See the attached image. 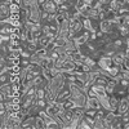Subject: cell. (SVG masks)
<instances>
[{
	"instance_id": "obj_1",
	"label": "cell",
	"mask_w": 129,
	"mask_h": 129,
	"mask_svg": "<svg viewBox=\"0 0 129 129\" xmlns=\"http://www.w3.org/2000/svg\"><path fill=\"white\" fill-rule=\"evenodd\" d=\"M71 100L74 101L75 109H76V107H83V109H85V107H87V105H88L89 97H88L87 93L83 92V93H81L80 95H78V97H71Z\"/></svg>"
},
{
	"instance_id": "obj_2",
	"label": "cell",
	"mask_w": 129,
	"mask_h": 129,
	"mask_svg": "<svg viewBox=\"0 0 129 129\" xmlns=\"http://www.w3.org/2000/svg\"><path fill=\"white\" fill-rule=\"evenodd\" d=\"M128 111H129V98L128 97H123V98H120V105H119V109L116 111V116L121 117Z\"/></svg>"
},
{
	"instance_id": "obj_3",
	"label": "cell",
	"mask_w": 129,
	"mask_h": 129,
	"mask_svg": "<svg viewBox=\"0 0 129 129\" xmlns=\"http://www.w3.org/2000/svg\"><path fill=\"white\" fill-rule=\"evenodd\" d=\"M97 64H98V67H101V69L109 70L111 66H114L112 57H107V56L102 54V56L98 58V61H97Z\"/></svg>"
},
{
	"instance_id": "obj_4",
	"label": "cell",
	"mask_w": 129,
	"mask_h": 129,
	"mask_svg": "<svg viewBox=\"0 0 129 129\" xmlns=\"http://www.w3.org/2000/svg\"><path fill=\"white\" fill-rule=\"evenodd\" d=\"M41 9L48 13H58V5L53 0H45V3L41 5Z\"/></svg>"
},
{
	"instance_id": "obj_5",
	"label": "cell",
	"mask_w": 129,
	"mask_h": 129,
	"mask_svg": "<svg viewBox=\"0 0 129 129\" xmlns=\"http://www.w3.org/2000/svg\"><path fill=\"white\" fill-rule=\"evenodd\" d=\"M70 30L75 34H78L79 31L84 30V25H83V21L80 19H75V18H70Z\"/></svg>"
},
{
	"instance_id": "obj_6",
	"label": "cell",
	"mask_w": 129,
	"mask_h": 129,
	"mask_svg": "<svg viewBox=\"0 0 129 129\" xmlns=\"http://www.w3.org/2000/svg\"><path fill=\"white\" fill-rule=\"evenodd\" d=\"M35 123H36V116H31V115H27L23 121H22V128H28V129H36L35 126Z\"/></svg>"
},
{
	"instance_id": "obj_7",
	"label": "cell",
	"mask_w": 129,
	"mask_h": 129,
	"mask_svg": "<svg viewBox=\"0 0 129 129\" xmlns=\"http://www.w3.org/2000/svg\"><path fill=\"white\" fill-rule=\"evenodd\" d=\"M126 58L125 56V49L124 50H117L115 54L112 56V61H114V64H117V66H120V64L124 62V59Z\"/></svg>"
},
{
	"instance_id": "obj_8",
	"label": "cell",
	"mask_w": 129,
	"mask_h": 129,
	"mask_svg": "<svg viewBox=\"0 0 129 129\" xmlns=\"http://www.w3.org/2000/svg\"><path fill=\"white\" fill-rule=\"evenodd\" d=\"M112 26H114L112 21L107 19V18H105V19L100 21V31L105 32V34H107V32H109V30H111V28H112Z\"/></svg>"
},
{
	"instance_id": "obj_9",
	"label": "cell",
	"mask_w": 129,
	"mask_h": 129,
	"mask_svg": "<svg viewBox=\"0 0 129 129\" xmlns=\"http://www.w3.org/2000/svg\"><path fill=\"white\" fill-rule=\"evenodd\" d=\"M85 109H94V110H100L102 109V106H101V102L100 100L97 98V97H94V98H89L88 100V105Z\"/></svg>"
},
{
	"instance_id": "obj_10",
	"label": "cell",
	"mask_w": 129,
	"mask_h": 129,
	"mask_svg": "<svg viewBox=\"0 0 129 129\" xmlns=\"http://www.w3.org/2000/svg\"><path fill=\"white\" fill-rule=\"evenodd\" d=\"M92 88L95 90L97 97H101V95H107V94H109V93L106 92V85H102V84L95 83L94 85H92Z\"/></svg>"
},
{
	"instance_id": "obj_11",
	"label": "cell",
	"mask_w": 129,
	"mask_h": 129,
	"mask_svg": "<svg viewBox=\"0 0 129 129\" xmlns=\"http://www.w3.org/2000/svg\"><path fill=\"white\" fill-rule=\"evenodd\" d=\"M110 105H111V110L112 111H117L119 105H120V98L116 97V95H114V94H111L110 95Z\"/></svg>"
},
{
	"instance_id": "obj_12",
	"label": "cell",
	"mask_w": 129,
	"mask_h": 129,
	"mask_svg": "<svg viewBox=\"0 0 129 129\" xmlns=\"http://www.w3.org/2000/svg\"><path fill=\"white\" fill-rule=\"evenodd\" d=\"M0 17H2V19L10 17V8H9V5L0 4Z\"/></svg>"
},
{
	"instance_id": "obj_13",
	"label": "cell",
	"mask_w": 129,
	"mask_h": 129,
	"mask_svg": "<svg viewBox=\"0 0 129 129\" xmlns=\"http://www.w3.org/2000/svg\"><path fill=\"white\" fill-rule=\"evenodd\" d=\"M109 75H110V79H115L117 75H119L121 71H120V66H117V64H114V66H111L109 70Z\"/></svg>"
},
{
	"instance_id": "obj_14",
	"label": "cell",
	"mask_w": 129,
	"mask_h": 129,
	"mask_svg": "<svg viewBox=\"0 0 129 129\" xmlns=\"http://www.w3.org/2000/svg\"><path fill=\"white\" fill-rule=\"evenodd\" d=\"M116 87H117V83H116L114 79H110L109 84L106 85V92H107V93H109V94L111 95V94H114V92H115Z\"/></svg>"
},
{
	"instance_id": "obj_15",
	"label": "cell",
	"mask_w": 129,
	"mask_h": 129,
	"mask_svg": "<svg viewBox=\"0 0 129 129\" xmlns=\"http://www.w3.org/2000/svg\"><path fill=\"white\" fill-rule=\"evenodd\" d=\"M14 31V27L12 25H2V30H0V35H10Z\"/></svg>"
},
{
	"instance_id": "obj_16",
	"label": "cell",
	"mask_w": 129,
	"mask_h": 129,
	"mask_svg": "<svg viewBox=\"0 0 129 129\" xmlns=\"http://www.w3.org/2000/svg\"><path fill=\"white\" fill-rule=\"evenodd\" d=\"M116 28H117V31H119V35H120V36L128 38V35H129V26L121 25V26H117Z\"/></svg>"
},
{
	"instance_id": "obj_17",
	"label": "cell",
	"mask_w": 129,
	"mask_h": 129,
	"mask_svg": "<svg viewBox=\"0 0 129 129\" xmlns=\"http://www.w3.org/2000/svg\"><path fill=\"white\" fill-rule=\"evenodd\" d=\"M0 90H2V93L5 94V95L10 94V93H12V83L8 81V83L2 84V88H0Z\"/></svg>"
},
{
	"instance_id": "obj_18",
	"label": "cell",
	"mask_w": 129,
	"mask_h": 129,
	"mask_svg": "<svg viewBox=\"0 0 129 129\" xmlns=\"http://www.w3.org/2000/svg\"><path fill=\"white\" fill-rule=\"evenodd\" d=\"M41 75H43V76H44V79L48 80V81H50L53 78H54L53 71H52L50 69H43V70H41Z\"/></svg>"
},
{
	"instance_id": "obj_19",
	"label": "cell",
	"mask_w": 129,
	"mask_h": 129,
	"mask_svg": "<svg viewBox=\"0 0 129 129\" xmlns=\"http://www.w3.org/2000/svg\"><path fill=\"white\" fill-rule=\"evenodd\" d=\"M92 5H85L81 10H80V13L84 18H90V12H92Z\"/></svg>"
},
{
	"instance_id": "obj_20",
	"label": "cell",
	"mask_w": 129,
	"mask_h": 129,
	"mask_svg": "<svg viewBox=\"0 0 129 129\" xmlns=\"http://www.w3.org/2000/svg\"><path fill=\"white\" fill-rule=\"evenodd\" d=\"M83 25H84V30L92 32L93 30V25H92V18H84L83 19Z\"/></svg>"
},
{
	"instance_id": "obj_21",
	"label": "cell",
	"mask_w": 129,
	"mask_h": 129,
	"mask_svg": "<svg viewBox=\"0 0 129 129\" xmlns=\"http://www.w3.org/2000/svg\"><path fill=\"white\" fill-rule=\"evenodd\" d=\"M116 117H117V116H116V111H107V114L105 115L106 121H107V123H110V124L116 119Z\"/></svg>"
},
{
	"instance_id": "obj_22",
	"label": "cell",
	"mask_w": 129,
	"mask_h": 129,
	"mask_svg": "<svg viewBox=\"0 0 129 129\" xmlns=\"http://www.w3.org/2000/svg\"><path fill=\"white\" fill-rule=\"evenodd\" d=\"M35 126L36 129H47V123L41 119V117L38 115L36 116V123H35Z\"/></svg>"
},
{
	"instance_id": "obj_23",
	"label": "cell",
	"mask_w": 129,
	"mask_h": 129,
	"mask_svg": "<svg viewBox=\"0 0 129 129\" xmlns=\"http://www.w3.org/2000/svg\"><path fill=\"white\" fill-rule=\"evenodd\" d=\"M50 41V39L48 38V36H41L40 39H39V48H45L47 45H48V43Z\"/></svg>"
},
{
	"instance_id": "obj_24",
	"label": "cell",
	"mask_w": 129,
	"mask_h": 129,
	"mask_svg": "<svg viewBox=\"0 0 129 129\" xmlns=\"http://www.w3.org/2000/svg\"><path fill=\"white\" fill-rule=\"evenodd\" d=\"M78 129H92V125L85 120V117H83V119L80 120V123H79Z\"/></svg>"
},
{
	"instance_id": "obj_25",
	"label": "cell",
	"mask_w": 129,
	"mask_h": 129,
	"mask_svg": "<svg viewBox=\"0 0 129 129\" xmlns=\"http://www.w3.org/2000/svg\"><path fill=\"white\" fill-rule=\"evenodd\" d=\"M85 5H88L87 4V0H76V3H75L74 8L76 9V10H81Z\"/></svg>"
},
{
	"instance_id": "obj_26",
	"label": "cell",
	"mask_w": 129,
	"mask_h": 129,
	"mask_svg": "<svg viewBox=\"0 0 129 129\" xmlns=\"http://www.w3.org/2000/svg\"><path fill=\"white\" fill-rule=\"evenodd\" d=\"M36 53H38V54H39L41 58H45V57L49 56V52H48L47 48H39V49L36 50Z\"/></svg>"
},
{
	"instance_id": "obj_27",
	"label": "cell",
	"mask_w": 129,
	"mask_h": 129,
	"mask_svg": "<svg viewBox=\"0 0 129 129\" xmlns=\"http://www.w3.org/2000/svg\"><path fill=\"white\" fill-rule=\"evenodd\" d=\"M45 111L50 115V116H54V115H57V110L54 109V106L53 105H48L47 107H45Z\"/></svg>"
},
{
	"instance_id": "obj_28",
	"label": "cell",
	"mask_w": 129,
	"mask_h": 129,
	"mask_svg": "<svg viewBox=\"0 0 129 129\" xmlns=\"http://www.w3.org/2000/svg\"><path fill=\"white\" fill-rule=\"evenodd\" d=\"M21 70H22V66H14L12 70H9L8 75H19Z\"/></svg>"
},
{
	"instance_id": "obj_29",
	"label": "cell",
	"mask_w": 129,
	"mask_h": 129,
	"mask_svg": "<svg viewBox=\"0 0 129 129\" xmlns=\"http://www.w3.org/2000/svg\"><path fill=\"white\" fill-rule=\"evenodd\" d=\"M56 47H57V44H56V39H54V40H50L45 48L48 49V52H52V50H54V49H56Z\"/></svg>"
},
{
	"instance_id": "obj_30",
	"label": "cell",
	"mask_w": 129,
	"mask_h": 129,
	"mask_svg": "<svg viewBox=\"0 0 129 129\" xmlns=\"http://www.w3.org/2000/svg\"><path fill=\"white\" fill-rule=\"evenodd\" d=\"M10 41V35H0V43L2 44H8Z\"/></svg>"
},
{
	"instance_id": "obj_31",
	"label": "cell",
	"mask_w": 129,
	"mask_h": 129,
	"mask_svg": "<svg viewBox=\"0 0 129 129\" xmlns=\"http://www.w3.org/2000/svg\"><path fill=\"white\" fill-rule=\"evenodd\" d=\"M128 8H125V5L124 7H121V8H119V10H117V14L119 16H124V14H128Z\"/></svg>"
},
{
	"instance_id": "obj_32",
	"label": "cell",
	"mask_w": 129,
	"mask_h": 129,
	"mask_svg": "<svg viewBox=\"0 0 129 129\" xmlns=\"http://www.w3.org/2000/svg\"><path fill=\"white\" fill-rule=\"evenodd\" d=\"M54 50L58 53L59 56H62V54H64V53H66V48H64V47H56Z\"/></svg>"
},
{
	"instance_id": "obj_33",
	"label": "cell",
	"mask_w": 129,
	"mask_h": 129,
	"mask_svg": "<svg viewBox=\"0 0 129 129\" xmlns=\"http://www.w3.org/2000/svg\"><path fill=\"white\" fill-rule=\"evenodd\" d=\"M41 31H43V34H44V35H48L49 32L52 31V30H50V25H44V26H43V30H41Z\"/></svg>"
},
{
	"instance_id": "obj_34",
	"label": "cell",
	"mask_w": 129,
	"mask_h": 129,
	"mask_svg": "<svg viewBox=\"0 0 129 129\" xmlns=\"http://www.w3.org/2000/svg\"><path fill=\"white\" fill-rule=\"evenodd\" d=\"M80 69H81L84 72H90V71L93 70L90 66H88V64H85V63H84V64H81V67H80Z\"/></svg>"
},
{
	"instance_id": "obj_35",
	"label": "cell",
	"mask_w": 129,
	"mask_h": 129,
	"mask_svg": "<svg viewBox=\"0 0 129 129\" xmlns=\"http://www.w3.org/2000/svg\"><path fill=\"white\" fill-rule=\"evenodd\" d=\"M57 128H59V126H58V124L56 121H53L50 124H47V129H57Z\"/></svg>"
},
{
	"instance_id": "obj_36",
	"label": "cell",
	"mask_w": 129,
	"mask_h": 129,
	"mask_svg": "<svg viewBox=\"0 0 129 129\" xmlns=\"http://www.w3.org/2000/svg\"><path fill=\"white\" fill-rule=\"evenodd\" d=\"M0 81H2V84H4V83H8V81H9V78L7 76V74L0 75Z\"/></svg>"
},
{
	"instance_id": "obj_37",
	"label": "cell",
	"mask_w": 129,
	"mask_h": 129,
	"mask_svg": "<svg viewBox=\"0 0 129 129\" xmlns=\"http://www.w3.org/2000/svg\"><path fill=\"white\" fill-rule=\"evenodd\" d=\"M49 14H50V13L45 12V10H43V12H41V21H48V17H49Z\"/></svg>"
},
{
	"instance_id": "obj_38",
	"label": "cell",
	"mask_w": 129,
	"mask_h": 129,
	"mask_svg": "<svg viewBox=\"0 0 129 129\" xmlns=\"http://www.w3.org/2000/svg\"><path fill=\"white\" fill-rule=\"evenodd\" d=\"M114 43H115V45H116L117 48H119V49H120V48H121V45H123V43H124V41H123V40H120V39H115V40H114Z\"/></svg>"
},
{
	"instance_id": "obj_39",
	"label": "cell",
	"mask_w": 129,
	"mask_h": 129,
	"mask_svg": "<svg viewBox=\"0 0 129 129\" xmlns=\"http://www.w3.org/2000/svg\"><path fill=\"white\" fill-rule=\"evenodd\" d=\"M53 2H54V3L59 7V5H62V4H64V3H69V0H53Z\"/></svg>"
},
{
	"instance_id": "obj_40",
	"label": "cell",
	"mask_w": 129,
	"mask_h": 129,
	"mask_svg": "<svg viewBox=\"0 0 129 129\" xmlns=\"http://www.w3.org/2000/svg\"><path fill=\"white\" fill-rule=\"evenodd\" d=\"M123 64H125V66L129 69V58H125V59H124V62H123Z\"/></svg>"
},
{
	"instance_id": "obj_41",
	"label": "cell",
	"mask_w": 129,
	"mask_h": 129,
	"mask_svg": "<svg viewBox=\"0 0 129 129\" xmlns=\"http://www.w3.org/2000/svg\"><path fill=\"white\" fill-rule=\"evenodd\" d=\"M125 25H126V26H129V14H126V16H125Z\"/></svg>"
},
{
	"instance_id": "obj_42",
	"label": "cell",
	"mask_w": 129,
	"mask_h": 129,
	"mask_svg": "<svg viewBox=\"0 0 129 129\" xmlns=\"http://www.w3.org/2000/svg\"><path fill=\"white\" fill-rule=\"evenodd\" d=\"M125 56L126 58H129V48H125Z\"/></svg>"
},
{
	"instance_id": "obj_43",
	"label": "cell",
	"mask_w": 129,
	"mask_h": 129,
	"mask_svg": "<svg viewBox=\"0 0 129 129\" xmlns=\"http://www.w3.org/2000/svg\"><path fill=\"white\" fill-rule=\"evenodd\" d=\"M124 129H129V121L124 124Z\"/></svg>"
},
{
	"instance_id": "obj_44",
	"label": "cell",
	"mask_w": 129,
	"mask_h": 129,
	"mask_svg": "<svg viewBox=\"0 0 129 129\" xmlns=\"http://www.w3.org/2000/svg\"><path fill=\"white\" fill-rule=\"evenodd\" d=\"M126 92H128V93H129V87H128V88H126Z\"/></svg>"
}]
</instances>
